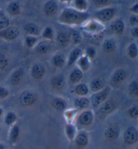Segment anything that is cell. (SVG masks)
I'll return each instance as SVG.
<instances>
[{
  "label": "cell",
  "mask_w": 138,
  "mask_h": 149,
  "mask_svg": "<svg viewBox=\"0 0 138 149\" xmlns=\"http://www.w3.org/2000/svg\"><path fill=\"white\" fill-rule=\"evenodd\" d=\"M129 91L131 95L133 97H137L138 95V82L135 80L129 84Z\"/></svg>",
  "instance_id": "e575fe53"
},
{
  "label": "cell",
  "mask_w": 138,
  "mask_h": 149,
  "mask_svg": "<svg viewBox=\"0 0 138 149\" xmlns=\"http://www.w3.org/2000/svg\"><path fill=\"white\" fill-rule=\"evenodd\" d=\"M129 24L131 27L138 26V14H131L129 17Z\"/></svg>",
  "instance_id": "74e56055"
},
{
  "label": "cell",
  "mask_w": 138,
  "mask_h": 149,
  "mask_svg": "<svg viewBox=\"0 0 138 149\" xmlns=\"http://www.w3.org/2000/svg\"><path fill=\"white\" fill-rule=\"evenodd\" d=\"M129 33H130L131 37L137 39L138 37V26L131 27L130 31H129Z\"/></svg>",
  "instance_id": "ee69618b"
},
{
  "label": "cell",
  "mask_w": 138,
  "mask_h": 149,
  "mask_svg": "<svg viewBox=\"0 0 138 149\" xmlns=\"http://www.w3.org/2000/svg\"><path fill=\"white\" fill-rule=\"evenodd\" d=\"M129 115L132 117V118H136L138 116V107L137 105L133 106L132 108H131L129 111Z\"/></svg>",
  "instance_id": "7bdbcfd3"
},
{
  "label": "cell",
  "mask_w": 138,
  "mask_h": 149,
  "mask_svg": "<svg viewBox=\"0 0 138 149\" xmlns=\"http://www.w3.org/2000/svg\"><path fill=\"white\" fill-rule=\"evenodd\" d=\"M1 113H2V109L1 108H0V116H1Z\"/></svg>",
  "instance_id": "f907efd6"
},
{
  "label": "cell",
  "mask_w": 138,
  "mask_h": 149,
  "mask_svg": "<svg viewBox=\"0 0 138 149\" xmlns=\"http://www.w3.org/2000/svg\"><path fill=\"white\" fill-rule=\"evenodd\" d=\"M75 91L78 95L85 96L88 94V88L86 84H80L76 87Z\"/></svg>",
  "instance_id": "836d02e7"
},
{
  "label": "cell",
  "mask_w": 138,
  "mask_h": 149,
  "mask_svg": "<svg viewBox=\"0 0 138 149\" xmlns=\"http://www.w3.org/2000/svg\"><path fill=\"white\" fill-rule=\"evenodd\" d=\"M36 52L39 54H45L49 52L50 49V45L47 42L42 41L38 42L37 45L35 46Z\"/></svg>",
  "instance_id": "44dd1931"
},
{
  "label": "cell",
  "mask_w": 138,
  "mask_h": 149,
  "mask_svg": "<svg viewBox=\"0 0 138 149\" xmlns=\"http://www.w3.org/2000/svg\"><path fill=\"white\" fill-rule=\"evenodd\" d=\"M108 92H109V89L106 88L101 91H100L97 92L96 94L94 95L92 97V103L94 106L99 105L101 103H103L107 99L108 95Z\"/></svg>",
  "instance_id": "9c48e42d"
},
{
  "label": "cell",
  "mask_w": 138,
  "mask_h": 149,
  "mask_svg": "<svg viewBox=\"0 0 138 149\" xmlns=\"http://www.w3.org/2000/svg\"><path fill=\"white\" fill-rule=\"evenodd\" d=\"M65 78L62 75H57L51 79V85L53 88L60 89L64 86Z\"/></svg>",
  "instance_id": "ac0fdd59"
},
{
  "label": "cell",
  "mask_w": 138,
  "mask_h": 149,
  "mask_svg": "<svg viewBox=\"0 0 138 149\" xmlns=\"http://www.w3.org/2000/svg\"><path fill=\"white\" fill-rule=\"evenodd\" d=\"M109 30L111 33L117 36L123 35L125 30V24L124 20L121 18H114L111 21L109 26Z\"/></svg>",
  "instance_id": "5b68a950"
},
{
  "label": "cell",
  "mask_w": 138,
  "mask_h": 149,
  "mask_svg": "<svg viewBox=\"0 0 138 149\" xmlns=\"http://www.w3.org/2000/svg\"><path fill=\"white\" fill-rule=\"evenodd\" d=\"M92 120V116L90 112H84L80 117V121L82 124L88 125L90 123Z\"/></svg>",
  "instance_id": "d6a6232c"
},
{
  "label": "cell",
  "mask_w": 138,
  "mask_h": 149,
  "mask_svg": "<svg viewBox=\"0 0 138 149\" xmlns=\"http://www.w3.org/2000/svg\"><path fill=\"white\" fill-rule=\"evenodd\" d=\"M127 53L130 58H136L138 54L137 44L135 42H131L129 44L127 48Z\"/></svg>",
  "instance_id": "484cf974"
},
{
  "label": "cell",
  "mask_w": 138,
  "mask_h": 149,
  "mask_svg": "<svg viewBox=\"0 0 138 149\" xmlns=\"http://www.w3.org/2000/svg\"><path fill=\"white\" fill-rule=\"evenodd\" d=\"M9 95V92L4 87L0 86V99H4L6 97H8Z\"/></svg>",
  "instance_id": "f6af8a7d"
},
{
  "label": "cell",
  "mask_w": 138,
  "mask_h": 149,
  "mask_svg": "<svg viewBox=\"0 0 138 149\" xmlns=\"http://www.w3.org/2000/svg\"><path fill=\"white\" fill-rule=\"evenodd\" d=\"M57 10H58V6L56 2L50 0V1H46L44 3L43 7V12L44 15L48 18H51L56 15Z\"/></svg>",
  "instance_id": "8992f818"
},
{
  "label": "cell",
  "mask_w": 138,
  "mask_h": 149,
  "mask_svg": "<svg viewBox=\"0 0 138 149\" xmlns=\"http://www.w3.org/2000/svg\"><path fill=\"white\" fill-rule=\"evenodd\" d=\"M42 39H45L46 41H52L55 38V31L53 28L47 26L42 30L40 35Z\"/></svg>",
  "instance_id": "9a60e30c"
},
{
  "label": "cell",
  "mask_w": 138,
  "mask_h": 149,
  "mask_svg": "<svg viewBox=\"0 0 138 149\" xmlns=\"http://www.w3.org/2000/svg\"><path fill=\"white\" fill-rule=\"evenodd\" d=\"M56 41L58 45L61 47H66L70 42L69 33L61 32L56 37Z\"/></svg>",
  "instance_id": "7c38bea8"
},
{
  "label": "cell",
  "mask_w": 138,
  "mask_h": 149,
  "mask_svg": "<svg viewBox=\"0 0 138 149\" xmlns=\"http://www.w3.org/2000/svg\"><path fill=\"white\" fill-rule=\"evenodd\" d=\"M119 134V130L117 127L113 126L110 127L106 132V136L108 139L109 140H114L117 138Z\"/></svg>",
  "instance_id": "4dcf8cb0"
},
{
  "label": "cell",
  "mask_w": 138,
  "mask_h": 149,
  "mask_svg": "<svg viewBox=\"0 0 138 149\" xmlns=\"http://www.w3.org/2000/svg\"><path fill=\"white\" fill-rule=\"evenodd\" d=\"M53 106L57 110H63L65 107V103L62 99H55L53 101Z\"/></svg>",
  "instance_id": "8d00e7d4"
},
{
  "label": "cell",
  "mask_w": 138,
  "mask_h": 149,
  "mask_svg": "<svg viewBox=\"0 0 138 149\" xmlns=\"http://www.w3.org/2000/svg\"><path fill=\"white\" fill-rule=\"evenodd\" d=\"M92 3L94 8L98 9L111 6L112 0H92Z\"/></svg>",
  "instance_id": "d4e9b609"
},
{
  "label": "cell",
  "mask_w": 138,
  "mask_h": 149,
  "mask_svg": "<svg viewBox=\"0 0 138 149\" xmlns=\"http://www.w3.org/2000/svg\"><path fill=\"white\" fill-rule=\"evenodd\" d=\"M8 59L5 55L0 54V70L4 69L8 65Z\"/></svg>",
  "instance_id": "60d3db41"
},
{
  "label": "cell",
  "mask_w": 138,
  "mask_h": 149,
  "mask_svg": "<svg viewBox=\"0 0 138 149\" xmlns=\"http://www.w3.org/2000/svg\"><path fill=\"white\" fill-rule=\"evenodd\" d=\"M83 73L82 71L80 69H75L70 74L69 79L72 82H78L82 78Z\"/></svg>",
  "instance_id": "f1b7e54d"
},
{
  "label": "cell",
  "mask_w": 138,
  "mask_h": 149,
  "mask_svg": "<svg viewBox=\"0 0 138 149\" xmlns=\"http://www.w3.org/2000/svg\"><path fill=\"white\" fill-rule=\"evenodd\" d=\"M27 1H31V0H27Z\"/></svg>",
  "instance_id": "816d5d0a"
},
{
  "label": "cell",
  "mask_w": 138,
  "mask_h": 149,
  "mask_svg": "<svg viewBox=\"0 0 138 149\" xmlns=\"http://www.w3.org/2000/svg\"><path fill=\"white\" fill-rule=\"evenodd\" d=\"M0 149H4L3 146L1 145V144H0Z\"/></svg>",
  "instance_id": "681fc988"
},
{
  "label": "cell",
  "mask_w": 138,
  "mask_h": 149,
  "mask_svg": "<svg viewBox=\"0 0 138 149\" xmlns=\"http://www.w3.org/2000/svg\"><path fill=\"white\" fill-rule=\"evenodd\" d=\"M62 3H70L73 1V0H59Z\"/></svg>",
  "instance_id": "c3c4849f"
},
{
  "label": "cell",
  "mask_w": 138,
  "mask_h": 149,
  "mask_svg": "<svg viewBox=\"0 0 138 149\" xmlns=\"http://www.w3.org/2000/svg\"><path fill=\"white\" fill-rule=\"evenodd\" d=\"M44 68L41 64H35L33 65L31 70V75L36 80H40L44 75Z\"/></svg>",
  "instance_id": "4fadbf2b"
},
{
  "label": "cell",
  "mask_w": 138,
  "mask_h": 149,
  "mask_svg": "<svg viewBox=\"0 0 138 149\" xmlns=\"http://www.w3.org/2000/svg\"><path fill=\"white\" fill-rule=\"evenodd\" d=\"M103 49L107 54H111L116 49V42L114 40L110 38L106 39L103 42Z\"/></svg>",
  "instance_id": "5bb4252c"
},
{
  "label": "cell",
  "mask_w": 138,
  "mask_h": 149,
  "mask_svg": "<svg viewBox=\"0 0 138 149\" xmlns=\"http://www.w3.org/2000/svg\"><path fill=\"white\" fill-rule=\"evenodd\" d=\"M15 120H16V116H15V115L14 113H9L7 115V117H6V122L7 124H12Z\"/></svg>",
  "instance_id": "b9f144b4"
},
{
  "label": "cell",
  "mask_w": 138,
  "mask_h": 149,
  "mask_svg": "<svg viewBox=\"0 0 138 149\" xmlns=\"http://www.w3.org/2000/svg\"><path fill=\"white\" fill-rule=\"evenodd\" d=\"M78 64H79L82 70L87 71L90 68V61H89L88 57L86 56L81 57L78 61Z\"/></svg>",
  "instance_id": "1f68e13d"
},
{
  "label": "cell",
  "mask_w": 138,
  "mask_h": 149,
  "mask_svg": "<svg viewBox=\"0 0 138 149\" xmlns=\"http://www.w3.org/2000/svg\"><path fill=\"white\" fill-rule=\"evenodd\" d=\"M125 140L127 144H133L137 140V132L134 127H129L125 134Z\"/></svg>",
  "instance_id": "8fae6325"
},
{
  "label": "cell",
  "mask_w": 138,
  "mask_h": 149,
  "mask_svg": "<svg viewBox=\"0 0 138 149\" xmlns=\"http://www.w3.org/2000/svg\"><path fill=\"white\" fill-rule=\"evenodd\" d=\"M20 35V29L16 26H10L0 31V39L8 41H14Z\"/></svg>",
  "instance_id": "277c9868"
},
{
  "label": "cell",
  "mask_w": 138,
  "mask_h": 149,
  "mask_svg": "<svg viewBox=\"0 0 138 149\" xmlns=\"http://www.w3.org/2000/svg\"><path fill=\"white\" fill-rule=\"evenodd\" d=\"M6 12L11 16H18L21 14L20 4L17 1H11L6 6Z\"/></svg>",
  "instance_id": "ba28073f"
},
{
  "label": "cell",
  "mask_w": 138,
  "mask_h": 149,
  "mask_svg": "<svg viewBox=\"0 0 138 149\" xmlns=\"http://www.w3.org/2000/svg\"><path fill=\"white\" fill-rule=\"evenodd\" d=\"M10 25V21L8 16L2 12L0 11V31L6 29Z\"/></svg>",
  "instance_id": "83f0119b"
},
{
  "label": "cell",
  "mask_w": 138,
  "mask_h": 149,
  "mask_svg": "<svg viewBox=\"0 0 138 149\" xmlns=\"http://www.w3.org/2000/svg\"><path fill=\"white\" fill-rule=\"evenodd\" d=\"M74 8L80 12H87L88 8V2L87 0H73Z\"/></svg>",
  "instance_id": "e0dca14e"
},
{
  "label": "cell",
  "mask_w": 138,
  "mask_h": 149,
  "mask_svg": "<svg viewBox=\"0 0 138 149\" xmlns=\"http://www.w3.org/2000/svg\"><path fill=\"white\" fill-rule=\"evenodd\" d=\"M69 39H70V42H72L75 45H78L80 44L82 41V37L79 32L73 31L69 33Z\"/></svg>",
  "instance_id": "7402d4cb"
},
{
  "label": "cell",
  "mask_w": 138,
  "mask_h": 149,
  "mask_svg": "<svg viewBox=\"0 0 138 149\" xmlns=\"http://www.w3.org/2000/svg\"><path fill=\"white\" fill-rule=\"evenodd\" d=\"M83 31L90 35H100L105 30V25L96 19H91L86 20L81 25Z\"/></svg>",
  "instance_id": "7a4b0ae2"
},
{
  "label": "cell",
  "mask_w": 138,
  "mask_h": 149,
  "mask_svg": "<svg viewBox=\"0 0 138 149\" xmlns=\"http://www.w3.org/2000/svg\"><path fill=\"white\" fill-rule=\"evenodd\" d=\"M24 31L26 35L40 37V35H41L39 27L38 26L37 24L33 22H29L25 24L24 26Z\"/></svg>",
  "instance_id": "30bf717a"
},
{
  "label": "cell",
  "mask_w": 138,
  "mask_h": 149,
  "mask_svg": "<svg viewBox=\"0 0 138 149\" xmlns=\"http://www.w3.org/2000/svg\"><path fill=\"white\" fill-rule=\"evenodd\" d=\"M114 107V105L113 102L111 101H107L104 103L100 108V110L102 113H108L111 112Z\"/></svg>",
  "instance_id": "f546056e"
},
{
  "label": "cell",
  "mask_w": 138,
  "mask_h": 149,
  "mask_svg": "<svg viewBox=\"0 0 138 149\" xmlns=\"http://www.w3.org/2000/svg\"><path fill=\"white\" fill-rule=\"evenodd\" d=\"M90 18L88 12H80L74 8H65L58 17L59 24L69 26H81Z\"/></svg>",
  "instance_id": "6da1fadb"
},
{
  "label": "cell",
  "mask_w": 138,
  "mask_h": 149,
  "mask_svg": "<svg viewBox=\"0 0 138 149\" xmlns=\"http://www.w3.org/2000/svg\"><path fill=\"white\" fill-rule=\"evenodd\" d=\"M82 54V51L79 48L74 49L71 52L68 59V65H73L76 61L79 59V57Z\"/></svg>",
  "instance_id": "ffe728a7"
},
{
  "label": "cell",
  "mask_w": 138,
  "mask_h": 149,
  "mask_svg": "<svg viewBox=\"0 0 138 149\" xmlns=\"http://www.w3.org/2000/svg\"><path fill=\"white\" fill-rule=\"evenodd\" d=\"M53 62L56 67L62 68L65 63V57L64 55L61 54H56L53 58Z\"/></svg>",
  "instance_id": "4316f807"
},
{
  "label": "cell",
  "mask_w": 138,
  "mask_h": 149,
  "mask_svg": "<svg viewBox=\"0 0 138 149\" xmlns=\"http://www.w3.org/2000/svg\"><path fill=\"white\" fill-rule=\"evenodd\" d=\"M35 101V96L32 93L26 92L21 97V101L24 105H30Z\"/></svg>",
  "instance_id": "d6986e66"
},
{
  "label": "cell",
  "mask_w": 138,
  "mask_h": 149,
  "mask_svg": "<svg viewBox=\"0 0 138 149\" xmlns=\"http://www.w3.org/2000/svg\"><path fill=\"white\" fill-rule=\"evenodd\" d=\"M96 49L93 47H88V48L86 49V57H88V58H93L96 55Z\"/></svg>",
  "instance_id": "ab89813d"
},
{
  "label": "cell",
  "mask_w": 138,
  "mask_h": 149,
  "mask_svg": "<svg viewBox=\"0 0 138 149\" xmlns=\"http://www.w3.org/2000/svg\"><path fill=\"white\" fill-rule=\"evenodd\" d=\"M90 89L93 92H98L101 91L104 86L103 82L100 78H94L90 83Z\"/></svg>",
  "instance_id": "cb8c5ba5"
},
{
  "label": "cell",
  "mask_w": 138,
  "mask_h": 149,
  "mask_svg": "<svg viewBox=\"0 0 138 149\" xmlns=\"http://www.w3.org/2000/svg\"><path fill=\"white\" fill-rule=\"evenodd\" d=\"M129 12L133 14H138V3H135L129 8Z\"/></svg>",
  "instance_id": "7dc6e473"
},
{
  "label": "cell",
  "mask_w": 138,
  "mask_h": 149,
  "mask_svg": "<svg viewBox=\"0 0 138 149\" xmlns=\"http://www.w3.org/2000/svg\"><path fill=\"white\" fill-rule=\"evenodd\" d=\"M0 11H1V8H0Z\"/></svg>",
  "instance_id": "f5cc1de1"
},
{
  "label": "cell",
  "mask_w": 138,
  "mask_h": 149,
  "mask_svg": "<svg viewBox=\"0 0 138 149\" xmlns=\"http://www.w3.org/2000/svg\"><path fill=\"white\" fill-rule=\"evenodd\" d=\"M87 142H88V140H87L86 136L85 135H79L77 137V138H76V142L80 146L86 145L87 144Z\"/></svg>",
  "instance_id": "f35d334b"
},
{
  "label": "cell",
  "mask_w": 138,
  "mask_h": 149,
  "mask_svg": "<svg viewBox=\"0 0 138 149\" xmlns=\"http://www.w3.org/2000/svg\"><path fill=\"white\" fill-rule=\"evenodd\" d=\"M40 37H36V36L26 35L24 39V42L27 47L33 48L37 45L39 41Z\"/></svg>",
  "instance_id": "603a6c76"
},
{
  "label": "cell",
  "mask_w": 138,
  "mask_h": 149,
  "mask_svg": "<svg viewBox=\"0 0 138 149\" xmlns=\"http://www.w3.org/2000/svg\"><path fill=\"white\" fill-rule=\"evenodd\" d=\"M24 72L22 69H18L15 71L10 78V82L13 85H18L22 81Z\"/></svg>",
  "instance_id": "2e32d148"
},
{
  "label": "cell",
  "mask_w": 138,
  "mask_h": 149,
  "mask_svg": "<svg viewBox=\"0 0 138 149\" xmlns=\"http://www.w3.org/2000/svg\"><path fill=\"white\" fill-rule=\"evenodd\" d=\"M19 134V130L17 127H14L13 130H12V132H11V138L12 139L15 141L16 140L17 137L18 136Z\"/></svg>",
  "instance_id": "bcb514c9"
},
{
  "label": "cell",
  "mask_w": 138,
  "mask_h": 149,
  "mask_svg": "<svg viewBox=\"0 0 138 149\" xmlns=\"http://www.w3.org/2000/svg\"><path fill=\"white\" fill-rule=\"evenodd\" d=\"M75 104L77 107L80 108H84L88 107L89 105V100L86 98H80L75 100Z\"/></svg>",
  "instance_id": "d590c367"
},
{
  "label": "cell",
  "mask_w": 138,
  "mask_h": 149,
  "mask_svg": "<svg viewBox=\"0 0 138 149\" xmlns=\"http://www.w3.org/2000/svg\"><path fill=\"white\" fill-rule=\"evenodd\" d=\"M127 77V73L125 70L123 69L117 70L112 74L110 82L114 85L119 84L122 83Z\"/></svg>",
  "instance_id": "52a82bcc"
},
{
  "label": "cell",
  "mask_w": 138,
  "mask_h": 149,
  "mask_svg": "<svg viewBox=\"0 0 138 149\" xmlns=\"http://www.w3.org/2000/svg\"><path fill=\"white\" fill-rule=\"evenodd\" d=\"M117 13V10L114 7L109 6L98 9L96 12H94L95 19H96L100 22L105 23L112 21L115 18V16Z\"/></svg>",
  "instance_id": "3957f363"
}]
</instances>
